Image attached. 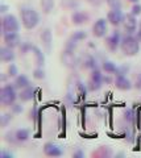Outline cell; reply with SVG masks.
Returning <instances> with one entry per match:
<instances>
[{
	"instance_id": "4316f807",
	"label": "cell",
	"mask_w": 141,
	"mask_h": 158,
	"mask_svg": "<svg viewBox=\"0 0 141 158\" xmlns=\"http://www.w3.org/2000/svg\"><path fill=\"white\" fill-rule=\"evenodd\" d=\"M11 120H12V116L11 115H3L2 116V127L6 128L7 124H8V121H11Z\"/></svg>"
},
{
	"instance_id": "6da1fadb",
	"label": "cell",
	"mask_w": 141,
	"mask_h": 158,
	"mask_svg": "<svg viewBox=\"0 0 141 158\" xmlns=\"http://www.w3.org/2000/svg\"><path fill=\"white\" fill-rule=\"evenodd\" d=\"M120 49H121V52H123L124 56L135 57L136 54L140 52V41H139V38L136 36H133V34H125V36L121 38Z\"/></svg>"
},
{
	"instance_id": "603a6c76",
	"label": "cell",
	"mask_w": 141,
	"mask_h": 158,
	"mask_svg": "<svg viewBox=\"0 0 141 158\" xmlns=\"http://www.w3.org/2000/svg\"><path fill=\"white\" fill-rule=\"evenodd\" d=\"M85 66H86V69H90V70H94V69H96L95 59L92 58L91 56H89V57L85 59Z\"/></svg>"
},
{
	"instance_id": "44dd1931",
	"label": "cell",
	"mask_w": 141,
	"mask_h": 158,
	"mask_svg": "<svg viewBox=\"0 0 141 158\" xmlns=\"http://www.w3.org/2000/svg\"><path fill=\"white\" fill-rule=\"evenodd\" d=\"M85 38H86V33L83 31H77L71 36L69 44H74V45H75V44H78L79 41H82V40H85Z\"/></svg>"
},
{
	"instance_id": "7c38bea8",
	"label": "cell",
	"mask_w": 141,
	"mask_h": 158,
	"mask_svg": "<svg viewBox=\"0 0 141 158\" xmlns=\"http://www.w3.org/2000/svg\"><path fill=\"white\" fill-rule=\"evenodd\" d=\"M44 153H45V156H48V157H61L64 154L61 148L56 144H53V142H46V144L44 145Z\"/></svg>"
},
{
	"instance_id": "5b68a950",
	"label": "cell",
	"mask_w": 141,
	"mask_h": 158,
	"mask_svg": "<svg viewBox=\"0 0 141 158\" xmlns=\"http://www.w3.org/2000/svg\"><path fill=\"white\" fill-rule=\"evenodd\" d=\"M108 20L106 19H98L92 25V34L96 38H102L107 34V29H108V25H107Z\"/></svg>"
},
{
	"instance_id": "d590c367",
	"label": "cell",
	"mask_w": 141,
	"mask_h": 158,
	"mask_svg": "<svg viewBox=\"0 0 141 158\" xmlns=\"http://www.w3.org/2000/svg\"><path fill=\"white\" fill-rule=\"evenodd\" d=\"M129 2H131V3H137L139 0H129Z\"/></svg>"
},
{
	"instance_id": "f546056e",
	"label": "cell",
	"mask_w": 141,
	"mask_h": 158,
	"mask_svg": "<svg viewBox=\"0 0 141 158\" xmlns=\"http://www.w3.org/2000/svg\"><path fill=\"white\" fill-rule=\"evenodd\" d=\"M135 87L137 88V90H141V73L137 75V78H136V85H135Z\"/></svg>"
},
{
	"instance_id": "277c9868",
	"label": "cell",
	"mask_w": 141,
	"mask_h": 158,
	"mask_svg": "<svg viewBox=\"0 0 141 158\" xmlns=\"http://www.w3.org/2000/svg\"><path fill=\"white\" fill-rule=\"evenodd\" d=\"M2 29L3 33H11V32H19L20 29V24H19L16 16L13 15H6L2 19Z\"/></svg>"
},
{
	"instance_id": "e575fe53",
	"label": "cell",
	"mask_w": 141,
	"mask_h": 158,
	"mask_svg": "<svg viewBox=\"0 0 141 158\" xmlns=\"http://www.w3.org/2000/svg\"><path fill=\"white\" fill-rule=\"evenodd\" d=\"M82 156H83V154H82V152H78V153H75V154H74V157H82Z\"/></svg>"
},
{
	"instance_id": "9c48e42d",
	"label": "cell",
	"mask_w": 141,
	"mask_h": 158,
	"mask_svg": "<svg viewBox=\"0 0 141 158\" xmlns=\"http://www.w3.org/2000/svg\"><path fill=\"white\" fill-rule=\"evenodd\" d=\"M3 41H4V45L15 49V48L20 46L21 40L17 32H11V33H3Z\"/></svg>"
},
{
	"instance_id": "4dcf8cb0",
	"label": "cell",
	"mask_w": 141,
	"mask_h": 158,
	"mask_svg": "<svg viewBox=\"0 0 141 158\" xmlns=\"http://www.w3.org/2000/svg\"><path fill=\"white\" fill-rule=\"evenodd\" d=\"M136 37L139 38V41L141 42V20H140V24H139V28L136 31Z\"/></svg>"
},
{
	"instance_id": "d6986e66",
	"label": "cell",
	"mask_w": 141,
	"mask_h": 158,
	"mask_svg": "<svg viewBox=\"0 0 141 158\" xmlns=\"http://www.w3.org/2000/svg\"><path fill=\"white\" fill-rule=\"evenodd\" d=\"M103 70H104L107 74H116V75L119 74V67L116 66L114 62H111V61L103 62Z\"/></svg>"
},
{
	"instance_id": "4fadbf2b",
	"label": "cell",
	"mask_w": 141,
	"mask_h": 158,
	"mask_svg": "<svg viewBox=\"0 0 141 158\" xmlns=\"http://www.w3.org/2000/svg\"><path fill=\"white\" fill-rule=\"evenodd\" d=\"M15 58H16V56H15L12 48L7 45L2 46V49H0V59H2V62H13Z\"/></svg>"
},
{
	"instance_id": "d6a6232c",
	"label": "cell",
	"mask_w": 141,
	"mask_h": 158,
	"mask_svg": "<svg viewBox=\"0 0 141 158\" xmlns=\"http://www.w3.org/2000/svg\"><path fill=\"white\" fill-rule=\"evenodd\" d=\"M7 11H8V7L3 4V6L0 7V12H2V13H7Z\"/></svg>"
},
{
	"instance_id": "9a60e30c",
	"label": "cell",
	"mask_w": 141,
	"mask_h": 158,
	"mask_svg": "<svg viewBox=\"0 0 141 158\" xmlns=\"http://www.w3.org/2000/svg\"><path fill=\"white\" fill-rule=\"evenodd\" d=\"M35 92H36V88L29 86L27 88H24V90H20L19 99H20V102H23V103L29 102V100H32L33 99V96H35Z\"/></svg>"
},
{
	"instance_id": "f1b7e54d",
	"label": "cell",
	"mask_w": 141,
	"mask_h": 158,
	"mask_svg": "<svg viewBox=\"0 0 141 158\" xmlns=\"http://www.w3.org/2000/svg\"><path fill=\"white\" fill-rule=\"evenodd\" d=\"M12 111L13 113H21L23 112V106L21 104H12Z\"/></svg>"
},
{
	"instance_id": "d4e9b609",
	"label": "cell",
	"mask_w": 141,
	"mask_h": 158,
	"mask_svg": "<svg viewBox=\"0 0 141 158\" xmlns=\"http://www.w3.org/2000/svg\"><path fill=\"white\" fill-rule=\"evenodd\" d=\"M8 75L11 77V78H16L19 75V71H17L16 65H13V63L9 65V67H8Z\"/></svg>"
},
{
	"instance_id": "30bf717a",
	"label": "cell",
	"mask_w": 141,
	"mask_h": 158,
	"mask_svg": "<svg viewBox=\"0 0 141 158\" xmlns=\"http://www.w3.org/2000/svg\"><path fill=\"white\" fill-rule=\"evenodd\" d=\"M121 37L120 36V32L119 31H115V32H112V34L111 36H108L107 37V48L110 49L111 52H116L118 49L120 48V44H121Z\"/></svg>"
},
{
	"instance_id": "5bb4252c",
	"label": "cell",
	"mask_w": 141,
	"mask_h": 158,
	"mask_svg": "<svg viewBox=\"0 0 141 158\" xmlns=\"http://www.w3.org/2000/svg\"><path fill=\"white\" fill-rule=\"evenodd\" d=\"M13 85H15V87H16L17 90H24V88L31 86V81H29V78L27 75H24V74H19V75L15 78Z\"/></svg>"
},
{
	"instance_id": "8992f818",
	"label": "cell",
	"mask_w": 141,
	"mask_h": 158,
	"mask_svg": "<svg viewBox=\"0 0 141 158\" xmlns=\"http://www.w3.org/2000/svg\"><path fill=\"white\" fill-rule=\"evenodd\" d=\"M107 20L111 25L114 27H119L120 24H123L124 20V15L121 12L120 8H111V11L107 13Z\"/></svg>"
},
{
	"instance_id": "7a4b0ae2",
	"label": "cell",
	"mask_w": 141,
	"mask_h": 158,
	"mask_svg": "<svg viewBox=\"0 0 141 158\" xmlns=\"http://www.w3.org/2000/svg\"><path fill=\"white\" fill-rule=\"evenodd\" d=\"M20 16H21V24L25 29H35L38 23H40V15H38L35 9L24 7L20 11Z\"/></svg>"
},
{
	"instance_id": "cb8c5ba5",
	"label": "cell",
	"mask_w": 141,
	"mask_h": 158,
	"mask_svg": "<svg viewBox=\"0 0 141 158\" xmlns=\"http://www.w3.org/2000/svg\"><path fill=\"white\" fill-rule=\"evenodd\" d=\"M41 6L44 8V12L45 13H49L50 9L53 8V6H54V3H53V0H42L41 2Z\"/></svg>"
},
{
	"instance_id": "1f68e13d",
	"label": "cell",
	"mask_w": 141,
	"mask_h": 158,
	"mask_svg": "<svg viewBox=\"0 0 141 158\" xmlns=\"http://www.w3.org/2000/svg\"><path fill=\"white\" fill-rule=\"evenodd\" d=\"M2 158H12L11 153H7V152H3L2 153Z\"/></svg>"
},
{
	"instance_id": "ac0fdd59",
	"label": "cell",
	"mask_w": 141,
	"mask_h": 158,
	"mask_svg": "<svg viewBox=\"0 0 141 158\" xmlns=\"http://www.w3.org/2000/svg\"><path fill=\"white\" fill-rule=\"evenodd\" d=\"M15 138L19 142H25L29 138V131L25 129V128H21V129H17L15 132Z\"/></svg>"
},
{
	"instance_id": "836d02e7",
	"label": "cell",
	"mask_w": 141,
	"mask_h": 158,
	"mask_svg": "<svg viewBox=\"0 0 141 158\" xmlns=\"http://www.w3.org/2000/svg\"><path fill=\"white\" fill-rule=\"evenodd\" d=\"M103 82L104 83H111V78L110 77H103Z\"/></svg>"
},
{
	"instance_id": "ba28073f",
	"label": "cell",
	"mask_w": 141,
	"mask_h": 158,
	"mask_svg": "<svg viewBox=\"0 0 141 158\" xmlns=\"http://www.w3.org/2000/svg\"><path fill=\"white\" fill-rule=\"evenodd\" d=\"M103 75H102V73L98 70V69H94L91 73V77H90V90L91 91H98L99 88L102 87V85H103Z\"/></svg>"
},
{
	"instance_id": "ffe728a7",
	"label": "cell",
	"mask_w": 141,
	"mask_h": 158,
	"mask_svg": "<svg viewBox=\"0 0 141 158\" xmlns=\"http://www.w3.org/2000/svg\"><path fill=\"white\" fill-rule=\"evenodd\" d=\"M31 50L33 52V54H35V57H36V63L38 66H42L44 65V62H45V58H44V54L41 53V50L38 48H36V46H32V49Z\"/></svg>"
},
{
	"instance_id": "e0dca14e",
	"label": "cell",
	"mask_w": 141,
	"mask_h": 158,
	"mask_svg": "<svg viewBox=\"0 0 141 158\" xmlns=\"http://www.w3.org/2000/svg\"><path fill=\"white\" fill-rule=\"evenodd\" d=\"M41 40L45 49L48 52H50V46H52V32L50 29H44V32L41 33Z\"/></svg>"
},
{
	"instance_id": "2e32d148",
	"label": "cell",
	"mask_w": 141,
	"mask_h": 158,
	"mask_svg": "<svg viewBox=\"0 0 141 158\" xmlns=\"http://www.w3.org/2000/svg\"><path fill=\"white\" fill-rule=\"evenodd\" d=\"M71 20H73V24H75V25H82V24H85L89 20V16L85 12L77 11L71 15Z\"/></svg>"
},
{
	"instance_id": "484cf974",
	"label": "cell",
	"mask_w": 141,
	"mask_h": 158,
	"mask_svg": "<svg viewBox=\"0 0 141 158\" xmlns=\"http://www.w3.org/2000/svg\"><path fill=\"white\" fill-rule=\"evenodd\" d=\"M131 13H132V15H135L136 17H137V16H140V15H141V6H140V4L135 3V6L132 7V11H131Z\"/></svg>"
},
{
	"instance_id": "8fae6325",
	"label": "cell",
	"mask_w": 141,
	"mask_h": 158,
	"mask_svg": "<svg viewBox=\"0 0 141 158\" xmlns=\"http://www.w3.org/2000/svg\"><path fill=\"white\" fill-rule=\"evenodd\" d=\"M115 86L118 90L120 91H129L131 88H132V83L131 81L124 75V74H119V75H116V79H115Z\"/></svg>"
},
{
	"instance_id": "3957f363",
	"label": "cell",
	"mask_w": 141,
	"mask_h": 158,
	"mask_svg": "<svg viewBox=\"0 0 141 158\" xmlns=\"http://www.w3.org/2000/svg\"><path fill=\"white\" fill-rule=\"evenodd\" d=\"M17 88L15 87V85H4L0 90V102L3 106L11 107L15 104L16 99L19 98V94L16 92Z\"/></svg>"
},
{
	"instance_id": "7402d4cb",
	"label": "cell",
	"mask_w": 141,
	"mask_h": 158,
	"mask_svg": "<svg viewBox=\"0 0 141 158\" xmlns=\"http://www.w3.org/2000/svg\"><path fill=\"white\" fill-rule=\"evenodd\" d=\"M33 78L37 79V81H41V79L45 78V71H44V69L40 66L37 69H35V71H33Z\"/></svg>"
},
{
	"instance_id": "52a82bcc",
	"label": "cell",
	"mask_w": 141,
	"mask_h": 158,
	"mask_svg": "<svg viewBox=\"0 0 141 158\" xmlns=\"http://www.w3.org/2000/svg\"><path fill=\"white\" fill-rule=\"evenodd\" d=\"M123 25L127 34H133L137 31V19H136L135 15L128 13L124 15V20H123Z\"/></svg>"
},
{
	"instance_id": "83f0119b",
	"label": "cell",
	"mask_w": 141,
	"mask_h": 158,
	"mask_svg": "<svg viewBox=\"0 0 141 158\" xmlns=\"http://www.w3.org/2000/svg\"><path fill=\"white\" fill-rule=\"evenodd\" d=\"M107 3H108V6L111 8H121L119 0H107Z\"/></svg>"
}]
</instances>
